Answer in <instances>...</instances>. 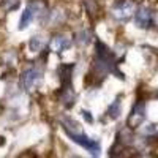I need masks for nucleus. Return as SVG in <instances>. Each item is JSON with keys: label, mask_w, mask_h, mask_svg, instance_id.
Instances as JSON below:
<instances>
[{"label": "nucleus", "mask_w": 158, "mask_h": 158, "mask_svg": "<svg viewBox=\"0 0 158 158\" xmlns=\"http://www.w3.org/2000/svg\"><path fill=\"white\" fill-rule=\"evenodd\" d=\"M44 43H46V41H44L41 36H33V38H32V41H30V48H32V51L38 52V51H41V49H43Z\"/></svg>", "instance_id": "nucleus-9"}, {"label": "nucleus", "mask_w": 158, "mask_h": 158, "mask_svg": "<svg viewBox=\"0 0 158 158\" xmlns=\"http://www.w3.org/2000/svg\"><path fill=\"white\" fill-rule=\"evenodd\" d=\"M41 81H43V73L38 68H27L21 76V82H22L24 89H27V90H33V89L40 87Z\"/></svg>", "instance_id": "nucleus-1"}, {"label": "nucleus", "mask_w": 158, "mask_h": 158, "mask_svg": "<svg viewBox=\"0 0 158 158\" xmlns=\"http://www.w3.org/2000/svg\"><path fill=\"white\" fill-rule=\"evenodd\" d=\"M118 114H120V101L115 100L114 104L109 108V115H112V117L115 118V117H118Z\"/></svg>", "instance_id": "nucleus-10"}, {"label": "nucleus", "mask_w": 158, "mask_h": 158, "mask_svg": "<svg viewBox=\"0 0 158 158\" xmlns=\"http://www.w3.org/2000/svg\"><path fill=\"white\" fill-rule=\"evenodd\" d=\"M146 109H144V103H138L136 106L133 108V111H131L130 117H128V125L131 128H135V127H139L141 122L144 120V117H146Z\"/></svg>", "instance_id": "nucleus-4"}, {"label": "nucleus", "mask_w": 158, "mask_h": 158, "mask_svg": "<svg viewBox=\"0 0 158 158\" xmlns=\"http://www.w3.org/2000/svg\"><path fill=\"white\" fill-rule=\"evenodd\" d=\"M68 136L76 142V144H79V146H82L84 149H87L92 155H100V150H101V146H100V142L98 141H95V139H90V138H87L85 135H82L81 131L79 133H68Z\"/></svg>", "instance_id": "nucleus-2"}, {"label": "nucleus", "mask_w": 158, "mask_h": 158, "mask_svg": "<svg viewBox=\"0 0 158 158\" xmlns=\"http://www.w3.org/2000/svg\"><path fill=\"white\" fill-rule=\"evenodd\" d=\"M150 21H152V13L147 8H139L136 13V24L141 29H147Z\"/></svg>", "instance_id": "nucleus-6"}, {"label": "nucleus", "mask_w": 158, "mask_h": 158, "mask_svg": "<svg viewBox=\"0 0 158 158\" xmlns=\"http://www.w3.org/2000/svg\"><path fill=\"white\" fill-rule=\"evenodd\" d=\"M82 115H84V118H87V122H92V117H90V112L89 111H84Z\"/></svg>", "instance_id": "nucleus-11"}, {"label": "nucleus", "mask_w": 158, "mask_h": 158, "mask_svg": "<svg viewBox=\"0 0 158 158\" xmlns=\"http://www.w3.org/2000/svg\"><path fill=\"white\" fill-rule=\"evenodd\" d=\"M51 49L52 51H56V52H62L65 49H68L71 46V41H70V38L67 36H63V35H57L52 38V41H51Z\"/></svg>", "instance_id": "nucleus-5"}, {"label": "nucleus", "mask_w": 158, "mask_h": 158, "mask_svg": "<svg viewBox=\"0 0 158 158\" xmlns=\"http://www.w3.org/2000/svg\"><path fill=\"white\" fill-rule=\"evenodd\" d=\"M71 74H73V65H60L59 76L63 85H71Z\"/></svg>", "instance_id": "nucleus-7"}, {"label": "nucleus", "mask_w": 158, "mask_h": 158, "mask_svg": "<svg viewBox=\"0 0 158 158\" xmlns=\"http://www.w3.org/2000/svg\"><path fill=\"white\" fill-rule=\"evenodd\" d=\"M135 10H136V5H135L133 0H118L114 5L112 13L117 19L122 21V19H128L135 13Z\"/></svg>", "instance_id": "nucleus-3"}, {"label": "nucleus", "mask_w": 158, "mask_h": 158, "mask_svg": "<svg viewBox=\"0 0 158 158\" xmlns=\"http://www.w3.org/2000/svg\"><path fill=\"white\" fill-rule=\"evenodd\" d=\"M33 16H35V13L32 11V8H30V6L25 8L24 13H22V16H21V19H19V29H21V30L27 29L29 24H30L32 19H33Z\"/></svg>", "instance_id": "nucleus-8"}]
</instances>
